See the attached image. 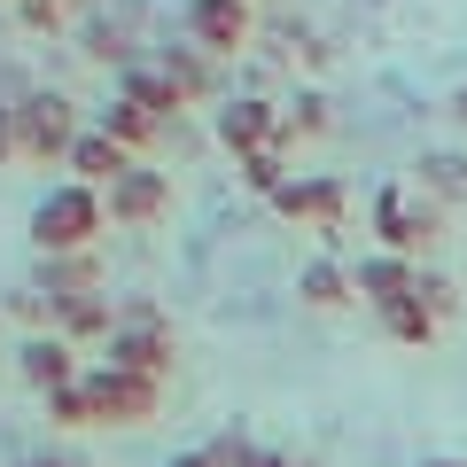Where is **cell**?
Listing matches in <instances>:
<instances>
[{
	"label": "cell",
	"mask_w": 467,
	"mask_h": 467,
	"mask_svg": "<svg viewBox=\"0 0 467 467\" xmlns=\"http://www.w3.org/2000/svg\"><path fill=\"white\" fill-rule=\"evenodd\" d=\"M86 288H101V257L78 250V257H39V296H86Z\"/></svg>",
	"instance_id": "cell-18"
},
{
	"label": "cell",
	"mask_w": 467,
	"mask_h": 467,
	"mask_svg": "<svg viewBox=\"0 0 467 467\" xmlns=\"http://www.w3.org/2000/svg\"><path fill=\"white\" fill-rule=\"evenodd\" d=\"M296 467H312V460H296Z\"/></svg>",
	"instance_id": "cell-33"
},
{
	"label": "cell",
	"mask_w": 467,
	"mask_h": 467,
	"mask_svg": "<svg viewBox=\"0 0 467 467\" xmlns=\"http://www.w3.org/2000/svg\"><path fill=\"white\" fill-rule=\"evenodd\" d=\"M86 398H94V420H109V429H140L164 413V382H140L117 367H86Z\"/></svg>",
	"instance_id": "cell-5"
},
{
	"label": "cell",
	"mask_w": 467,
	"mask_h": 467,
	"mask_svg": "<svg viewBox=\"0 0 467 467\" xmlns=\"http://www.w3.org/2000/svg\"><path fill=\"white\" fill-rule=\"evenodd\" d=\"M101 133H109V140H117V149H133V156H140V149H149V140H156V133H164V125H156V117H149V109H140V101H125V94H117V101H109V109H101Z\"/></svg>",
	"instance_id": "cell-19"
},
{
	"label": "cell",
	"mask_w": 467,
	"mask_h": 467,
	"mask_svg": "<svg viewBox=\"0 0 467 467\" xmlns=\"http://www.w3.org/2000/svg\"><path fill=\"white\" fill-rule=\"evenodd\" d=\"M171 358H180V335H171L164 304L125 296V304H117V335H109V358H101V367L140 374V382H171Z\"/></svg>",
	"instance_id": "cell-2"
},
{
	"label": "cell",
	"mask_w": 467,
	"mask_h": 467,
	"mask_svg": "<svg viewBox=\"0 0 467 467\" xmlns=\"http://www.w3.org/2000/svg\"><path fill=\"white\" fill-rule=\"evenodd\" d=\"M63 164L78 171V187H101V195H109V187H117L125 171L140 164V156H133V149H117V140L101 133V125H86V133L70 140V156H63Z\"/></svg>",
	"instance_id": "cell-10"
},
{
	"label": "cell",
	"mask_w": 467,
	"mask_h": 467,
	"mask_svg": "<svg viewBox=\"0 0 467 467\" xmlns=\"http://www.w3.org/2000/svg\"><path fill=\"white\" fill-rule=\"evenodd\" d=\"M16 367H24V382H32L39 398H55V389H70V382L86 374V367H78V350H70L63 335H32V343L16 350Z\"/></svg>",
	"instance_id": "cell-12"
},
{
	"label": "cell",
	"mask_w": 467,
	"mask_h": 467,
	"mask_svg": "<svg viewBox=\"0 0 467 467\" xmlns=\"http://www.w3.org/2000/svg\"><path fill=\"white\" fill-rule=\"evenodd\" d=\"M156 70H164V78L180 86V101H211V94H218V63H211V55L195 47V39L164 47V55H156Z\"/></svg>",
	"instance_id": "cell-15"
},
{
	"label": "cell",
	"mask_w": 467,
	"mask_h": 467,
	"mask_svg": "<svg viewBox=\"0 0 467 467\" xmlns=\"http://www.w3.org/2000/svg\"><path fill=\"white\" fill-rule=\"evenodd\" d=\"M78 133H86V125H78V101L55 94V86H32V94L16 101V149L32 156V164H63Z\"/></svg>",
	"instance_id": "cell-4"
},
{
	"label": "cell",
	"mask_w": 467,
	"mask_h": 467,
	"mask_svg": "<svg viewBox=\"0 0 467 467\" xmlns=\"http://www.w3.org/2000/svg\"><path fill=\"white\" fill-rule=\"evenodd\" d=\"M296 296L312 304V312H343L358 288H350V265H343V257H312V265L296 273Z\"/></svg>",
	"instance_id": "cell-17"
},
{
	"label": "cell",
	"mask_w": 467,
	"mask_h": 467,
	"mask_svg": "<svg viewBox=\"0 0 467 467\" xmlns=\"http://www.w3.org/2000/svg\"><path fill=\"white\" fill-rule=\"evenodd\" d=\"M343 202H350V187L335 180V171H296V180L273 195V211L304 218V226H319V234H343Z\"/></svg>",
	"instance_id": "cell-7"
},
{
	"label": "cell",
	"mask_w": 467,
	"mask_h": 467,
	"mask_svg": "<svg viewBox=\"0 0 467 467\" xmlns=\"http://www.w3.org/2000/svg\"><path fill=\"white\" fill-rule=\"evenodd\" d=\"M218 149L242 164V156L257 149H281V109H273L265 94H234L226 109H218Z\"/></svg>",
	"instance_id": "cell-6"
},
{
	"label": "cell",
	"mask_w": 467,
	"mask_h": 467,
	"mask_svg": "<svg viewBox=\"0 0 467 467\" xmlns=\"http://www.w3.org/2000/svg\"><path fill=\"white\" fill-rule=\"evenodd\" d=\"M250 467H296V460H288V451H273V444H257V451H250Z\"/></svg>",
	"instance_id": "cell-28"
},
{
	"label": "cell",
	"mask_w": 467,
	"mask_h": 467,
	"mask_svg": "<svg viewBox=\"0 0 467 467\" xmlns=\"http://www.w3.org/2000/svg\"><path fill=\"white\" fill-rule=\"evenodd\" d=\"M413 296H420V312H429L436 327H444V319L460 312V288H451V281H444V273H436V265H420V281H413Z\"/></svg>",
	"instance_id": "cell-23"
},
{
	"label": "cell",
	"mask_w": 467,
	"mask_h": 467,
	"mask_svg": "<svg viewBox=\"0 0 467 467\" xmlns=\"http://www.w3.org/2000/svg\"><path fill=\"white\" fill-rule=\"evenodd\" d=\"M257 16H250V0H187V39H195L202 55H234V47H250Z\"/></svg>",
	"instance_id": "cell-8"
},
{
	"label": "cell",
	"mask_w": 467,
	"mask_h": 467,
	"mask_svg": "<svg viewBox=\"0 0 467 467\" xmlns=\"http://www.w3.org/2000/svg\"><path fill=\"white\" fill-rule=\"evenodd\" d=\"M202 451H211V467H250V436H242V429H226V436H211V444H202Z\"/></svg>",
	"instance_id": "cell-26"
},
{
	"label": "cell",
	"mask_w": 467,
	"mask_h": 467,
	"mask_svg": "<svg viewBox=\"0 0 467 467\" xmlns=\"http://www.w3.org/2000/svg\"><path fill=\"white\" fill-rule=\"evenodd\" d=\"M171 467H211V451H180V460H171Z\"/></svg>",
	"instance_id": "cell-29"
},
{
	"label": "cell",
	"mask_w": 467,
	"mask_h": 467,
	"mask_svg": "<svg viewBox=\"0 0 467 467\" xmlns=\"http://www.w3.org/2000/svg\"><path fill=\"white\" fill-rule=\"evenodd\" d=\"M101 202H109V226H156V218H171V171L133 164Z\"/></svg>",
	"instance_id": "cell-9"
},
{
	"label": "cell",
	"mask_w": 467,
	"mask_h": 467,
	"mask_svg": "<svg viewBox=\"0 0 467 467\" xmlns=\"http://www.w3.org/2000/svg\"><path fill=\"white\" fill-rule=\"evenodd\" d=\"M47 420H55V429H94V398H86V374H78L70 389H55V398H47Z\"/></svg>",
	"instance_id": "cell-24"
},
{
	"label": "cell",
	"mask_w": 467,
	"mask_h": 467,
	"mask_svg": "<svg viewBox=\"0 0 467 467\" xmlns=\"http://www.w3.org/2000/svg\"><path fill=\"white\" fill-rule=\"evenodd\" d=\"M420 467H467V460H420Z\"/></svg>",
	"instance_id": "cell-32"
},
{
	"label": "cell",
	"mask_w": 467,
	"mask_h": 467,
	"mask_svg": "<svg viewBox=\"0 0 467 467\" xmlns=\"http://www.w3.org/2000/svg\"><path fill=\"white\" fill-rule=\"evenodd\" d=\"M420 180H413V195H429L436 211H460L467 202V156H451V149H436V156H420Z\"/></svg>",
	"instance_id": "cell-16"
},
{
	"label": "cell",
	"mask_w": 467,
	"mask_h": 467,
	"mask_svg": "<svg viewBox=\"0 0 467 467\" xmlns=\"http://www.w3.org/2000/svg\"><path fill=\"white\" fill-rule=\"evenodd\" d=\"M374 319H382V335H389V343H405V350H429L436 335H444V327H436L429 312H420V296H405V304H389V312H374Z\"/></svg>",
	"instance_id": "cell-20"
},
{
	"label": "cell",
	"mask_w": 467,
	"mask_h": 467,
	"mask_svg": "<svg viewBox=\"0 0 467 467\" xmlns=\"http://www.w3.org/2000/svg\"><path fill=\"white\" fill-rule=\"evenodd\" d=\"M413 281H420V265H413V257H389V250H374V257H358V265H350V288H358L374 312L405 304V296H413Z\"/></svg>",
	"instance_id": "cell-11"
},
{
	"label": "cell",
	"mask_w": 467,
	"mask_h": 467,
	"mask_svg": "<svg viewBox=\"0 0 467 467\" xmlns=\"http://www.w3.org/2000/svg\"><path fill=\"white\" fill-rule=\"evenodd\" d=\"M24 467H70V460H47V451H39V460H24Z\"/></svg>",
	"instance_id": "cell-31"
},
{
	"label": "cell",
	"mask_w": 467,
	"mask_h": 467,
	"mask_svg": "<svg viewBox=\"0 0 467 467\" xmlns=\"http://www.w3.org/2000/svg\"><path fill=\"white\" fill-rule=\"evenodd\" d=\"M8 319H24L32 335H55V296H39V288H24V296H8Z\"/></svg>",
	"instance_id": "cell-25"
},
{
	"label": "cell",
	"mask_w": 467,
	"mask_h": 467,
	"mask_svg": "<svg viewBox=\"0 0 467 467\" xmlns=\"http://www.w3.org/2000/svg\"><path fill=\"white\" fill-rule=\"evenodd\" d=\"M101 226H109V202H101V187H47V195L32 202V250L39 257H78L101 242Z\"/></svg>",
	"instance_id": "cell-1"
},
{
	"label": "cell",
	"mask_w": 467,
	"mask_h": 467,
	"mask_svg": "<svg viewBox=\"0 0 467 467\" xmlns=\"http://www.w3.org/2000/svg\"><path fill=\"white\" fill-rule=\"evenodd\" d=\"M296 180V171H288V149H257V156H242V187H250V195H281V187Z\"/></svg>",
	"instance_id": "cell-22"
},
{
	"label": "cell",
	"mask_w": 467,
	"mask_h": 467,
	"mask_svg": "<svg viewBox=\"0 0 467 467\" xmlns=\"http://www.w3.org/2000/svg\"><path fill=\"white\" fill-rule=\"evenodd\" d=\"M55 335H63L70 350H78V343H109V335H117V304H109V288L63 296V304H55Z\"/></svg>",
	"instance_id": "cell-13"
},
{
	"label": "cell",
	"mask_w": 467,
	"mask_h": 467,
	"mask_svg": "<svg viewBox=\"0 0 467 467\" xmlns=\"http://www.w3.org/2000/svg\"><path fill=\"white\" fill-rule=\"evenodd\" d=\"M117 94H125V101H140V109H149L156 125H180V109H187V101H180V86H171L156 63H133V70H117Z\"/></svg>",
	"instance_id": "cell-14"
},
{
	"label": "cell",
	"mask_w": 467,
	"mask_h": 467,
	"mask_svg": "<svg viewBox=\"0 0 467 467\" xmlns=\"http://www.w3.org/2000/svg\"><path fill=\"white\" fill-rule=\"evenodd\" d=\"M451 117H460V125H467V86H460V94H451Z\"/></svg>",
	"instance_id": "cell-30"
},
{
	"label": "cell",
	"mask_w": 467,
	"mask_h": 467,
	"mask_svg": "<svg viewBox=\"0 0 467 467\" xmlns=\"http://www.w3.org/2000/svg\"><path fill=\"white\" fill-rule=\"evenodd\" d=\"M319 133H327V94H312V86H304V94L281 109V149H296V140H319Z\"/></svg>",
	"instance_id": "cell-21"
},
{
	"label": "cell",
	"mask_w": 467,
	"mask_h": 467,
	"mask_svg": "<svg viewBox=\"0 0 467 467\" xmlns=\"http://www.w3.org/2000/svg\"><path fill=\"white\" fill-rule=\"evenodd\" d=\"M16 16H24V32H55L63 24V0H16Z\"/></svg>",
	"instance_id": "cell-27"
},
{
	"label": "cell",
	"mask_w": 467,
	"mask_h": 467,
	"mask_svg": "<svg viewBox=\"0 0 467 467\" xmlns=\"http://www.w3.org/2000/svg\"><path fill=\"white\" fill-rule=\"evenodd\" d=\"M367 226H374V242H382L389 257H413V265H429L436 242H444V211H436L429 195H413V180H389L382 195L367 202Z\"/></svg>",
	"instance_id": "cell-3"
}]
</instances>
